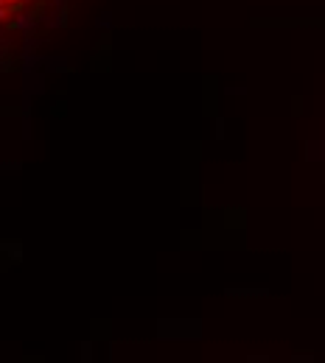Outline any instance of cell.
Masks as SVG:
<instances>
[{
	"label": "cell",
	"mask_w": 325,
	"mask_h": 363,
	"mask_svg": "<svg viewBox=\"0 0 325 363\" xmlns=\"http://www.w3.org/2000/svg\"><path fill=\"white\" fill-rule=\"evenodd\" d=\"M76 0H0V48L39 39L42 31L59 26Z\"/></svg>",
	"instance_id": "1"
}]
</instances>
